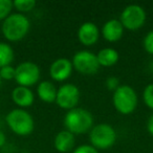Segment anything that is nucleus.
I'll return each mask as SVG.
<instances>
[{"instance_id": "obj_26", "label": "nucleus", "mask_w": 153, "mask_h": 153, "mask_svg": "<svg viewBox=\"0 0 153 153\" xmlns=\"http://www.w3.org/2000/svg\"><path fill=\"white\" fill-rule=\"evenodd\" d=\"M5 142H7V137H5V134L3 133L1 130H0V147L4 146Z\"/></svg>"}, {"instance_id": "obj_18", "label": "nucleus", "mask_w": 153, "mask_h": 153, "mask_svg": "<svg viewBox=\"0 0 153 153\" xmlns=\"http://www.w3.org/2000/svg\"><path fill=\"white\" fill-rule=\"evenodd\" d=\"M13 5L20 14L28 13L35 9L36 1L35 0H15L13 1Z\"/></svg>"}, {"instance_id": "obj_8", "label": "nucleus", "mask_w": 153, "mask_h": 153, "mask_svg": "<svg viewBox=\"0 0 153 153\" xmlns=\"http://www.w3.org/2000/svg\"><path fill=\"white\" fill-rule=\"evenodd\" d=\"M40 67L34 62H22L16 67L15 81L18 86L32 87L40 80Z\"/></svg>"}, {"instance_id": "obj_22", "label": "nucleus", "mask_w": 153, "mask_h": 153, "mask_svg": "<svg viewBox=\"0 0 153 153\" xmlns=\"http://www.w3.org/2000/svg\"><path fill=\"white\" fill-rule=\"evenodd\" d=\"M143 46L147 53L153 56V30L146 34L143 40Z\"/></svg>"}, {"instance_id": "obj_12", "label": "nucleus", "mask_w": 153, "mask_h": 153, "mask_svg": "<svg viewBox=\"0 0 153 153\" xmlns=\"http://www.w3.org/2000/svg\"><path fill=\"white\" fill-rule=\"evenodd\" d=\"M124 30L119 19H110L105 22L102 27V36L106 41L111 43L117 42L123 37Z\"/></svg>"}, {"instance_id": "obj_9", "label": "nucleus", "mask_w": 153, "mask_h": 153, "mask_svg": "<svg viewBox=\"0 0 153 153\" xmlns=\"http://www.w3.org/2000/svg\"><path fill=\"white\" fill-rule=\"evenodd\" d=\"M80 100V89L72 83L60 86L57 91L56 104L64 110H70L76 107Z\"/></svg>"}, {"instance_id": "obj_25", "label": "nucleus", "mask_w": 153, "mask_h": 153, "mask_svg": "<svg viewBox=\"0 0 153 153\" xmlns=\"http://www.w3.org/2000/svg\"><path fill=\"white\" fill-rule=\"evenodd\" d=\"M147 130H148L149 134L153 136V114H151L147 122Z\"/></svg>"}, {"instance_id": "obj_24", "label": "nucleus", "mask_w": 153, "mask_h": 153, "mask_svg": "<svg viewBox=\"0 0 153 153\" xmlns=\"http://www.w3.org/2000/svg\"><path fill=\"white\" fill-rule=\"evenodd\" d=\"M72 153H99V151L91 145H81L76 147Z\"/></svg>"}, {"instance_id": "obj_6", "label": "nucleus", "mask_w": 153, "mask_h": 153, "mask_svg": "<svg viewBox=\"0 0 153 153\" xmlns=\"http://www.w3.org/2000/svg\"><path fill=\"white\" fill-rule=\"evenodd\" d=\"M146 18L144 7L138 4H129L122 11L119 20L126 30H137L144 26Z\"/></svg>"}, {"instance_id": "obj_23", "label": "nucleus", "mask_w": 153, "mask_h": 153, "mask_svg": "<svg viewBox=\"0 0 153 153\" xmlns=\"http://www.w3.org/2000/svg\"><path fill=\"white\" fill-rule=\"evenodd\" d=\"M105 85H106L107 89L110 90V91H113L114 92L115 90L117 89V88L120 87V80L119 78H117V76H108L106 79V82H105Z\"/></svg>"}, {"instance_id": "obj_13", "label": "nucleus", "mask_w": 153, "mask_h": 153, "mask_svg": "<svg viewBox=\"0 0 153 153\" xmlns=\"http://www.w3.org/2000/svg\"><path fill=\"white\" fill-rule=\"evenodd\" d=\"M12 100L19 108H27L34 104L35 94L30 88L17 86L12 91Z\"/></svg>"}, {"instance_id": "obj_27", "label": "nucleus", "mask_w": 153, "mask_h": 153, "mask_svg": "<svg viewBox=\"0 0 153 153\" xmlns=\"http://www.w3.org/2000/svg\"><path fill=\"white\" fill-rule=\"evenodd\" d=\"M1 81H2V80H1V78H0V86H1Z\"/></svg>"}, {"instance_id": "obj_4", "label": "nucleus", "mask_w": 153, "mask_h": 153, "mask_svg": "<svg viewBox=\"0 0 153 153\" xmlns=\"http://www.w3.org/2000/svg\"><path fill=\"white\" fill-rule=\"evenodd\" d=\"M112 103L115 110L121 114H131L137 107V94L131 86L121 85L113 92Z\"/></svg>"}, {"instance_id": "obj_19", "label": "nucleus", "mask_w": 153, "mask_h": 153, "mask_svg": "<svg viewBox=\"0 0 153 153\" xmlns=\"http://www.w3.org/2000/svg\"><path fill=\"white\" fill-rule=\"evenodd\" d=\"M13 1L11 0H0V21H4L13 10Z\"/></svg>"}, {"instance_id": "obj_28", "label": "nucleus", "mask_w": 153, "mask_h": 153, "mask_svg": "<svg viewBox=\"0 0 153 153\" xmlns=\"http://www.w3.org/2000/svg\"><path fill=\"white\" fill-rule=\"evenodd\" d=\"M21 153H26V152H21Z\"/></svg>"}, {"instance_id": "obj_15", "label": "nucleus", "mask_w": 153, "mask_h": 153, "mask_svg": "<svg viewBox=\"0 0 153 153\" xmlns=\"http://www.w3.org/2000/svg\"><path fill=\"white\" fill-rule=\"evenodd\" d=\"M58 89L51 81H42L37 86V94L42 102L51 104L56 103Z\"/></svg>"}, {"instance_id": "obj_11", "label": "nucleus", "mask_w": 153, "mask_h": 153, "mask_svg": "<svg viewBox=\"0 0 153 153\" xmlns=\"http://www.w3.org/2000/svg\"><path fill=\"white\" fill-rule=\"evenodd\" d=\"M78 39L81 44L85 46H92L99 41L100 38V30L94 22H84L80 25L78 30Z\"/></svg>"}, {"instance_id": "obj_1", "label": "nucleus", "mask_w": 153, "mask_h": 153, "mask_svg": "<svg viewBox=\"0 0 153 153\" xmlns=\"http://www.w3.org/2000/svg\"><path fill=\"white\" fill-rule=\"evenodd\" d=\"M30 21L24 14H11L4 21H2L1 32L3 37L10 42H18L28 34Z\"/></svg>"}, {"instance_id": "obj_21", "label": "nucleus", "mask_w": 153, "mask_h": 153, "mask_svg": "<svg viewBox=\"0 0 153 153\" xmlns=\"http://www.w3.org/2000/svg\"><path fill=\"white\" fill-rule=\"evenodd\" d=\"M15 76L16 67H13L12 65H7L0 68V78H1V80H5V81L15 80Z\"/></svg>"}, {"instance_id": "obj_7", "label": "nucleus", "mask_w": 153, "mask_h": 153, "mask_svg": "<svg viewBox=\"0 0 153 153\" xmlns=\"http://www.w3.org/2000/svg\"><path fill=\"white\" fill-rule=\"evenodd\" d=\"M72 67L84 76H94L100 69L97 55L89 51H79L71 60Z\"/></svg>"}, {"instance_id": "obj_16", "label": "nucleus", "mask_w": 153, "mask_h": 153, "mask_svg": "<svg viewBox=\"0 0 153 153\" xmlns=\"http://www.w3.org/2000/svg\"><path fill=\"white\" fill-rule=\"evenodd\" d=\"M97 58H98L100 67L101 66L102 67H111L117 63L120 59V55L112 47H105L97 53Z\"/></svg>"}, {"instance_id": "obj_5", "label": "nucleus", "mask_w": 153, "mask_h": 153, "mask_svg": "<svg viewBox=\"0 0 153 153\" xmlns=\"http://www.w3.org/2000/svg\"><path fill=\"white\" fill-rule=\"evenodd\" d=\"M117 134L115 129L107 123H101L94 125L89 131L90 145L96 149H108L114 145L117 142Z\"/></svg>"}, {"instance_id": "obj_10", "label": "nucleus", "mask_w": 153, "mask_h": 153, "mask_svg": "<svg viewBox=\"0 0 153 153\" xmlns=\"http://www.w3.org/2000/svg\"><path fill=\"white\" fill-rule=\"evenodd\" d=\"M72 63L66 58H59L55 60L49 66V76L56 82H64L71 76Z\"/></svg>"}, {"instance_id": "obj_3", "label": "nucleus", "mask_w": 153, "mask_h": 153, "mask_svg": "<svg viewBox=\"0 0 153 153\" xmlns=\"http://www.w3.org/2000/svg\"><path fill=\"white\" fill-rule=\"evenodd\" d=\"M7 125L15 134L19 136H27L34 131L35 121L28 111L21 108L11 110L5 117Z\"/></svg>"}, {"instance_id": "obj_14", "label": "nucleus", "mask_w": 153, "mask_h": 153, "mask_svg": "<svg viewBox=\"0 0 153 153\" xmlns=\"http://www.w3.org/2000/svg\"><path fill=\"white\" fill-rule=\"evenodd\" d=\"M74 143H76L74 135L66 129L57 133V135L55 136V140H53L56 150L60 153H67L71 151L74 146Z\"/></svg>"}, {"instance_id": "obj_17", "label": "nucleus", "mask_w": 153, "mask_h": 153, "mask_svg": "<svg viewBox=\"0 0 153 153\" xmlns=\"http://www.w3.org/2000/svg\"><path fill=\"white\" fill-rule=\"evenodd\" d=\"M15 53H14L13 47L5 42H0V68L4 66L11 65L14 61Z\"/></svg>"}, {"instance_id": "obj_2", "label": "nucleus", "mask_w": 153, "mask_h": 153, "mask_svg": "<svg viewBox=\"0 0 153 153\" xmlns=\"http://www.w3.org/2000/svg\"><path fill=\"white\" fill-rule=\"evenodd\" d=\"M66 130L74 135H80L90 131L94 127V117L88 110L80 107L70 109L64 117Z\"/></svg>"}, {"instance_id": "obj_20", "label": "nucleus", "mask_w": 153, "mask_h": 153, "mask_svg": "<svg viewBox=\"0 0 153 153\" xmlns=\"http://www.w3.org/2000/svg\"><path fill=\"white\" fill-rule=\"evenodd\" d=\"M143 100L148 108L153 110V83L148 84L143 92Z\"/></svg>"}]
</instances>
